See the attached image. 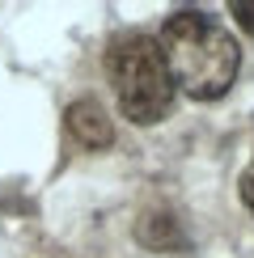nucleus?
Returning a JSON list of instances; mask_svg holds the SVG:
<instances>
[{"instance_id":"obj_1","label":"nucleus","mask_w":254,"mask_h":258,"mask_svg":"<svg viewBox=\"0 0 254 258\" xmlns=\"http://www.w3.org/2000/svg\"><path fill=\"white\" fill-rule=\"evenodd\" d=\"M157 42H161V55L169 63L174 89H182L186 98L216 102L233 89L241 51H237V38L216 17L199 13V9H178L165 17Z\"/></svg>"},{"instance_id":"obj_2","label":"nucleus","mask_w":254,"mask_h":258,"mask_svg":"<svg viewBox=\"0 0 254 258\" xmlns=\"http://www.w3.org/2000/svg\"><path fill=\"white\" fill-rule=\"evenodd\" d=\"M106 77H110L114 102L123 119L153 127L161 123L174 106V77L161 55V42L144 30H119L106 42Z\"/></svg>"},{"instance_id":"obj_3","label":"nucleus","mask_w":254,"mask_h":258,"mask_svg":"<svg viewBox=\"0 0 254 258\" xmlns=\"http://www.w3.org/2000/svg\"><path fill=\"white\" fill-rule=\"evenodd\" d=\"M64 123H68V136L77 140L81 148H93V153H98V148L114 144V123H110V114H106V106L93 102V98L72 102L68 114H64Z\"/></svg>"},{"instance_id":"obj_4","label":"nucleus","mask_w":254,"mask_h":258,"mask_svg":"<svg viewBox=\"0 0 254 258\" xmlns=\"http://www.w3.org/2000/svg\"><path fill=\"white\" fill-rule=\"evenodd\" d=\"M136 237L153 250H174V245H182V229L169 212H144L140 224H136Z\"/></svg>"},{"instance_id":"obj_5","label":"nucleus","mask_w":254,"mask_h":258,"mask_svg":"<svg viewBox=\"0 0 254 258\" xmlns=\"http://www.w3.org/2000/svg\"><path fill=\"white\" fill-rule=\"evenodd\" d=\"M229 13L237 17V26L254 38V0H233V5H229Z\"/></svg>"},{"instance_id":"obj_6","label":"nucleus","mask_w":254,"mask_h":258,"mask_svg":"<svg viewBox=\"0 0 254 258\" xmlns=\"http://www.w3.org/2000/svg\"><path fill=\"white\" fill-rule=\"evenodd\" d=\"M237 190H241V203L250 208V216H254V157H250V165L241 169V182H237Z\"/></svg>"}]
</instances>
